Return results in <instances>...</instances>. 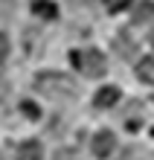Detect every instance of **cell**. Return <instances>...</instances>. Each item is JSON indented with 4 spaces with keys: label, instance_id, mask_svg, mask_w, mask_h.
<instances>
[{
    "label": "cell",
    "instance_id": "obj_12",
    "mask_svg": "<svg viewBox=\"0 0 154 160\" xmlns=\"http://www.w3.org/2000/svg\"><path fill=\"white\" fill-rule=\"evenodd\" d=\"M117 44H119V52H122V55H131L134 50H137V47H134V41L128 44V41H122V38H117Z\"/></svg>",
    "mask_w": 154,
    "mask_h": 160
},
{
    "label": "cell",
    "instance_id": "obj_11",
    "mask_svg": "<svg viewBox=\"0 0 154 160\" xmlns=\"http://www.w3.org/2000/svg\"><path fill=\"white\" fill-rule=\"evenodd\" d=\"M15 12V0H0V18H9Z\"/></svg>",
    "mask_w": 154,
    "mask_h": 160
},
{
    "label": "cell",
    "instance_id": "obj_13",
    "mask_svg": "<svg viewBox=\"0 0 154 160\" xmlns=\"http://www.w3.org/2000/svg\"><path fill=\"white\" fill-rule=\"evenodd\" d=\"M6 55H9V38L0 32V61H6Z\"/></svg>",
    "mask_w": 154,
    "mask_h": 160
},
{
    "label": "cell",
    "instance_id": "obj_4",
    "mask_svg": "<svg viewBox=\"0 0 154 160\" xmlns=\"http://www.w3.org/2000/svg\"><path fill=\"white\" fill-rule=\"evenodd\" d=\"M32 12L41 18V21H55V15H58V6L50 3V0H32Z\"/></svg>",
    "mask_w": 154,
    "mask_h": 160
},
{
    "label": "cell",
    "instance_id": "obj_15",
    "mask_svg": "<svg viewBox=\"0 0 154 160\" xmlns=\"http://www.w3.org/2000/svg\"><path fill=\"white\" fill-rule=\"evenodd\" d=\"M73 3H76V6H82V3H84V6H90V0H73Z\"/></svg>",
    "mask_w": 154,
    "mask_h": 160
},
{
    "label": "cell",
    "instance_id": "obj_6",
    "mask_svg": "<svg viewBox=\"0 0 154 160\" xmlns=\"http://www.w3.org/2000/svg\"><path fill=\"white\" fill-rule=\"evenodd\" d=\"M154 21V3H151V0H142V3L137 6V9H134V18H131V23H151Z\"/></svg>",
    "mask_w": 154,
    "mask_h": 160
},
{
    "label": "cell",
    "instance_id": "obj_16",
    "mask_svg": "<svg viewBox=\"0 0 154 160\" xmlns=\"http://www.w3.org/2000/svg\"><path fill=\"white\" fill-rule=\"evenodd\" d=\"M151 44H154V38H151Z\"/></svg>",
    "mask_w": 154,
    "mask_h": 160
},
{
    "label": "cell",
    "instance_id": "obj_3",
    "mask_svg": "<svg viewBox=\"0 0 154 160\" xmlns=\"http://www.w3.org/2000/svg\"><path fill=\"white\" fill-rule=\"evenodd\" d=\"M113 146H117V140H113L111 131H99V134L93 137V154L96 157H108L113 152Z\"/></svg>",
    "mask_w": 154,
    "mask_h": 160
},
{
    "label": "cell",
    "instance_id": "obj_1",
    "mask_svg": "<svg viewBox=\"0 0 154 160\" xmlns=\"http://www.w3.org/2000/svg\"><path fill=\"white\" fill-rule=\"evenodd\" d=\"M35 88L50 99H61V102H73L79 96V84L67 73H41L35 76Z\"/></svg>",
    "mask_w": 154,
    "mask_h": 160
},
{
    "label": "cell",
    "instance_id": "obj_8",
    "mask_svg": "<svg viewBox=\"0 0 154 160\" xmlns=\"http://www.w3.org/2000/svg\"><path fill=\"white\" fill-rule=\"evenodd\" d=\"M137 76H140L142 82H154V58H140Z\"/></svg>",
    "mask_w": 154,
    "mask_h": 160
},
{
    "label": "cell",
    "instance_id": "obj_10",
    "mask_svg": "<svg viewBox=\"0 0 154 160\" xmlns=\"http://www.w3.org/2000/svg\"><path fill=\"white\" fill-rule=\"evenodd\" d=\"M21 111H23V114L29 117V119H38V114H41V111H38L32 102H21Z\"/></svg>",
    "mask_w": 154,
    "mask_h": 160
},
{
    "label": "cell",
    "instance_id": "obj_14",
    "mask_svg": "<svg viewBox=\"0 0 154 160\" xmlns=\"http://www.w3.org/2000/svg\"><path fill=\"white\" fill-rule=\"evenodd\" d=\"M55 160H79V157H76V152L64 148V152H55Z\"/></svg>",
    "mask_w": 154,
    "mask_h": 160
},
{
    "label": "cell",
    "instance_id": "obj_9",
    "mask_svg": "<svg viewBox=\"0 0 154 160\" xmlns=\"http://www.w3.org/2000/svg\"><path fill=\"white\" fill-rule=\"evenodd\" d=\"M102 3H105V9H108V12L117 15V12H122V9L131 6V0H102Z\"/></svg>",
    "mask_w": 154,
    "mask_h": 160
},
{
    "label": "cell",
    "instance_id": "obj_5",
    "mask_svg": "<svg viewBox=\"0 0 154 160\" xmlns=\"http://www.w3.org/2000/svg\"><path fill=\"white\" fill-rule=\"evenodd\" d=\"M117 99H119V88H113V84H108V88H102L99 93H96V108H111V105H117Z\"/></svg>",
    "mask_w": 154,
    "mask_h": 160
},
{
    "label": "cell",
    "instance_id": "obj_7",
    "mask_svg": "<svg viewBox=\"0 0 154 160\" xmlns=\"http://www.w3.org/2000/svg\"><path fill=\"white\" fill-rule=\"evenodd\" d=\"M41 143L38 140H29V143H21L17 146V160H41Z\"/></svg>",
    "mask_w": 154,
    "mask_h": 160
},
{
    "label": "cell",
    "instance_id": "obj_2",
    "mask_svg": "<svg viewBox=\"0 0 154 160\" xmlns=\"http://www.w3.org/2000/svg\"><path fill=\"white\" fill-rule=\"evenodd\" d=\"M73 64L79 67L87 79H99L105 70H108V61H105V55L99 52V50H76L73 55Z\"/></svg>",
    "mask_w": 154,
    "mask_h": 160
}]
</instances>
